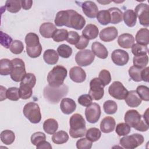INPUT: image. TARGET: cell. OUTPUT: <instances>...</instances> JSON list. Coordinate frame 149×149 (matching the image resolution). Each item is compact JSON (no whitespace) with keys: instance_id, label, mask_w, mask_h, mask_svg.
<instances>
[{"instance_id":"obj_1","label":"cell","mask_w":149,"mask_h":149,"mask_svg":"<svg viewBox=\"0 0 149 149\" xmlns=\"http://www.w3.org/2000/svg\"><path fill=\"white\" fill-rule=\"evenodd\" d=\"M70 136L74 139L81 137L86 134V122L81 115L73 114L70 118Z\"/></svg>"},{"instance_id":"obj_2","label":"cell","mask_w":149,"mask_h":149,"mask_svg":"<svg viewBox=\"0 0 149 149\" xmlns=\"http://www.w3.org/2000/svg\"><path fill=\"white\" fill-rule=\"evenodd\" d=\"M125 123L130 127L140 132H146L148 129V123L141 120V115L135 109L128 110L125 115Z\"/></svg>"},{"instance_id":"obj_3","label":"cell","mask_w":149,"mask_h":149,"mask_svg":"<svg viewBox=\"0 0 149 149\" xmlns=\"http://www.w3.org/2000/svg\"><path fill=\"white\" fill-rule=\"evenodd\" d=\"M66 69L61 65H56L48 73L47 81L49 86L57 87L63 84L64 80L67 76Z\"/></svg>"},{"instance_id":"obj_4","label":"cell","mask_w":149,"mask_h":149,"mask_svg":"<svg viewBox=\"0 0 149 149\" xmlns=\"http://www.w3.org/2000/svg\"><path fill=\"white\" fill-rule=\"evenodd\" d=\"M25 42L27 54L30 57L36 58L41 55L42 47L37 34L34 33H28L25 37Z\"/></svg>"},{"instance_id":"obj_5","label":"cell","mask_w":149,"mask_h":149,"mask_svg":"<svg viewBox=\"0 0 149 149\" xmlns=\"http://www.w3.org/2000/svg\"><path fill=\"white\" fill-rule=\"evenodd\" d=\"M68 87L65 84L57 87L47 86L44 90V96L46 100L52 103H58L60 99L66 95Z\"/></svg>"},{"instance_id":"obj_6","label":"cell","mask_w":149,"mask_h":149,"mask_svg":"<svg viewBox=\"0 0 149 149\" xmlns=\"http://www.w3.org/2000/svg\"><path fill=\"white\" fill-rule=\"evenodd\" d=\"M24 116L33 123H38L41 121V114L39 105L33 102L26 104L23 109Z\"/></svg>"},{"instance_id":"obj_7","label":"cell","mask_w":149,"mask_h":149,"mask_svg":"<svg viewBox=\"0 0 149 149\" xmlns=\"http://www.w3.org/2000/svg\"><path fill=\"white\" fill-rule=\"evenodd\" d=\"M11 61L13 64V69L10 73V77L16 82L21 81L26 74L24 62L22 59L17 58Z\"/></svg>"},{"instance_id":"obj_8","label":"cell","mask_w":149,"mask_h":149,"mask_svg":"<svg viewBox=\"0 0 149 149\" xmlns=\"http://www.w3.org/2000/svg\"><path fill=\"white\" fill-rule=\"evenodd\" d=\"M144 137L138 133L125 136L120 139V144L125 148L133 149L141 145L144 142Z\"/></svg>"},{"instance_id":"obj_9","label":"cell","mask_w":149,"mask_h":149,"mask_svg":"<svg viewBox=\"0 0 149 149\" xmlns=\"http://www.w3.org/2000/svg\"><path fill=\"white\" fill-rule=\"evenodd\" d=\"M104 86L98 77L93 79L90 83V90L88 94L93 100H100L104 94Z\"/></svg>"},{"instance_id":"obj_10","label":"cell","mask_w":149,"mask_h":149,"mask_svg":"<svg viewBox=\"0 0 149 149\" xmlns=\"http://www.w3.org/2000/svg\"><path fill=\"white\" fill-rule=\"evenodd\" d=\"M108 93L113 98L119 100H123L126 97L128 94V91L121 82L115 81L109 87Z\"/></svg>"},{"instance_id":"obj_11","label":"cell","mask_w":149,"mask_h":149,"mask_svg":"<svg viewBox=\"0 0 149 149\" xmlns=\"http://www.w3.org/2000/svg\"><path fill=\"white\" fill-rule=\"evenodd\" d=\"M95 59V55L90 49L79 51L75 56V61L79 66H87L91 64Z\"/></svg>"},{"instance_id":"obj_12","label":"cell","mask_w":149,"mask_h":149,"mask_svg":"<svg viewBox=\"0 0 149 149\" xmlns=\"http://www.w3.org/2000/svg\"><path fill=\"white\" fill-rule=\"evenodd\" d=\"M69 18L67 27L77 30H81L86 24L84 17L73 10H69Z\"/></svg>"},{"instance_id":"obj_13","label":"cell","mask_w":149,"mask_h":149,"mask_svg":"<svg viewBox=\"0 0 149 149\" xmlns=\"http://www.w3.org/2000/svg\"><path fill=\"white\" fill-rule=\"evenodd\" d=\"M134 12L139 19L140 23L144 27H148L149 6L146 3H140L135 8Z\"/></svg>"},{"instance_id":"obj_14","label":"cell","mask_w":149,"mask_h":149,"mask_svg":"<svg viewBox=\"0 0 149 149\" xmlns=\"http://www.w3.org/2000/svg\"><path fill=\"white\" fill-rule=\"evenodd\" d=\"M101 108L97 103H91L85 109V116L87 120L91 123L98 122L101 116Z\"/></svg>"},{"instance_id":"obj_15","label":"cell","mask_w":149,"mask_h":149,"mask_svg":"<svg viewBox=\"0 0 149 149\" xmlns=\"http://www.w3.org/2000/svg\"><path fill=\"white\" fill-rule=\"evenodd\" d=\"M111 59L115 65L118 66H124L128 62L129 56L126 51L120 49H117L112 52Z\"/></svg>"},{"instance_id":"obj_16","label":"cell","mask_w":149,"mask_h":149,"mask_svg":"<svg viewBox=\"0 0 149 149\" xmlns=\"http://www.w3.org/2000/svg\"><path fill=\"white\" fill-rule=\"evenodd\" d=\"M118 32L116 28L113 26L107 27L102 29L100 33V38L104 42H110L118 37Z\"/></svg>"},{"instance_id":"obj_17","label":"cell","mask_w":149,"mask_h":149,"mask_svg":"<svg viewBox=\"0 0 149 149\" xmlns=\"http://www.w3.org/2000/svg\"><path fill=\"white\" fill-rule=\"evenodd\" d=\"M81 8L83 13L89 18H95L98 12L97 5L93 1H88L82 3Z\"/></svg>"},{"instance_id":"obj_18","label":"cell","mask_w":149,"mask_h":149,"mask_svg":"<svg viewBox=\"0 0 149 149\" xmlns=\"http://www.w3.org/2000/svg\"><path fill=\"white\" fill-rule=\"evenodd\" d=\"M69 76L70 79L76 83H82L86 78L85 71L79 66H74L70 69Z\"/></svg>"},{"instance_id":"obj_19","label":"cell","mask_w":149,"mask_h":149,"mask_svg":"<svg viewBox=\"0 0 149 149\" xmlns=\"http://www.w3.org/2000/svg\"><path fill=\"white\" fill-rule=\"evenodd\" d=\"M60 108L63 113L69 115L75 111L76 104L73 100L69 98H64L61 101Z\"/></svg>"},{"instance_id":"obj_20","label":"cell","mask_w":149,"mask_h":149,"mask_svg":"<svg viewBox=\"0 0 149 149\" xmlns=\"http://www.w3.org/2000/svg\"><path fill=\"white\" fill-rule=\"evenodd\" d=\"M56 30V26L51 22L42 23L40 27V33L44 38H52L55 31Z\"/></svg>"},{"instance_id":"obj_21","label":"cell","mask_w":149,"mask_h":149,"mask_svg":"<svg viewBox=\"0 0 149 149\" xmlns=\"http://www.w3.org/2000/svg\"><path fill=\"white\" fill-rule=\"evenodd\" d=\"M134 38L133 36L129 33H124L120 35L118 38V43L123 48H130L134 44Z\"/></svg>"},{"instance_id":"obj_22","label":"cell","mask_w":149,"mask_h":149,"mask_svg":"<svg viewBox=\"0 0 149 149\" xmlns=\"http://www.w3.org/2000/svg\"><path fill=\"white\" fill-rule=\"evenodd\" d=\"M91 50L95 55L101 59H105L108 57V51L106 47L101 43L95 41L91 45Z\"/></svg>"},{"instance_id":"obj_23","label":"cell","mask_w":149,"mask_h":149,"mask_svg":"<svg viewBox=\"0 0 149 149\" xmlns=\"http://www.w3.org/2000/svg\"><path fill=\"white\" fill-rule=\"evenodd\" d=\"M116 123L113 118L106 116L102 119L100 123V129L105 133L112 132L115 127Z\"/></svg>"},{"instance_id":"obj_24","label":"cell","mask_w":149,"mask_h":149,"mask_svg":"<svg viewBox=\"0 0 149 149\" xmlns=\"http://www.w3.org/2000/svg\"><path fill=\"white\" fill-rule=\"evenodd\" d=\"M125 100L126 104L132 108L137 107L141 103V99L139 97L135 90L128 91V94Z\"/></svg>"},{"instance_id":"obj_25","label":"cell","mask_w":149,"mask_h":149,"mask_svg":"<svg viewBox=\"0 0 149 149\" xmlns=\"http://www.w3.org/2000/svg\"><path fill=\"white\" fill-rule=\"evenodd\" d=\"M99 30L97 26L93 24H87L82 31V36L89 40H93L97 37Z\"/></svg>"},{"instance_id":"obj_26","label":"cell","mask_w":149,"mask_h":149,"mask_svg":"<svg viewBox=\"0 0 149 149\" xmlns=\"http://www.w3.org/2000/svg\"><path fill=\"white\" fill-rule=\"evenodd\" d=\"M69 10L59 11L56 15L54 22L56 26L62 27L65 26L67 27L69 22Z\"/></svg>"},{"instance_id":"obj_27","label":"cell","mask_w":149,"mask_h":149,"mask_svg":"<svg viewBox=\"0 0 149 149\" xmlns=\"http://www.w3.org/2000/svg\"><path fill=\"white\" fill-rule=\"evenodd\" d=\"M136 41L137 44L147 46L149 43V30L146 28L140 29L136 33Z\"/></svg>"},{"instance_id":"obj_28","label":"cell","mask_w":149,"mask_h":149,"mask_svg":"<svg viewBox=\"0 0 149 149\" xmlns=\"http://www.w3.org/2000/svg\"><path fill=\"white\" fill-rule=\"evenodd\" d=\"M43 58L45 63L48 65H55L58 62L59 55L54 49H49L45 50L43 54Z\"/></svg>"},{"instance_id":"obj_29","label":"cell","mask_w":149,"mask_h":149,"mask_svg":"<svg viewBox=\"0 0 149 149\" xmlns=\"http://www.w3.org/2000/svg\"><path fill=\"white\" fill-rule=\"evenodd\" d=\"M123 19L125 23L129 27L134 26L137 22V17L134 10L127 9L123 13Z\"/></svg>"},{"instance_id":"obj_30","label":"cell","mask_w":149,"mask_h":149,"mask_svg":"<svg viewBox=\"0 0 149 149\" xmlns=\"http://www.w3.org/2000/svg\"><path fill=\"white\" fill-rule=\"evenodd\" d=\"M58 128L57 121L53 118H49L45 120L43 123V129L45 133L49 134H53Z\"/></svg>"},{"instance_id":"obj_31","label":"cell","mask_w":149,"mask_h":149,"mask_svg":"<svg viewBox=\"0 0 149 149\" xmlns=\"http://www.w3.org/2000/svg\"><path fill=\"white\" fill-rule=\"evenodd\" d=\"M33 88L30 85L21 81L19 88L20 98L26 100L30 98L33 94Z\"/></svg>"},{"instance_id":"obj_32","label":"cell","mask_w":149,"mask_h":149,"mask_svg":"<svg viewBox=\"0 0 149 149\" xmlns=\"http://www.w3.org/2000/svg\"><path fill=\"white\" fill-rule=\"evenodd\" d=\"M111 16V23L112 24H118L123 20V13L118 8L113 7L108 10Z\"/></svg>"},{"instance_id":"obj_33","label":"cell","mask_w":149,"mask_h":149,"mask_svg":"<svg viewBox=\"0 0 149 149\" xmlns=\"http://www.w3.org/2000/svg\"><path fill=\"white\" fill-rule=\"evenodd\" d=\"M13 69L12 61L8 59H2L0 61V74L2 76L10 74Z\"/></svg>"},{"instance_id":"obj_34","label":"cell","mask_w":149,"mask_h":149,"mask_svg":"<svg viewBox=\"0 0 149 149\" xmlns=\"http://www.w3.org/2000/svg\"><path fill=\"white\" fill-rule=\"evenodd\" d=\"M69 140V135L68 133L63 131L60 130L55 132L52 136V141L56 144H62L65 143Z\"/></svg>"},{"instance_id":"obj_35","label":"cell","mask_w":149,"mask_h":149,"mask_svg":"<svg viewBox=\"0 0 149 149\" xmlns=\"http://www.w3.org/2000/svg\"><path fill=\"white\" fill-rule=\"evenodd\" d=\"M2 142L6 145H10L13 143L15 139V135L13 132L10 130H3L0 134Z\"/></svg>"},{"instance_id":"obj_36","label":"cell","mask_w":149,"mask_h":149,"mask_svg":"<svg viewBox=\"0 0 149 149\" xmlns=\"http://www.w3.org/2000/svg\"><path fill=\"white\" fill-rule=\"evenodd\" d=\"M21 7V1L19 0H8L5 2V8L10 13L18 12Z\"/></svg>"},{"instance_id":"obj_37","label":"cell","mask_w":149,"mask_h":149,"mask_svg":"<svg viewBox=\"0 0 149 149\" xmlns=\"http://www.w3.org/2000/svg\"><path fill=\"white\" fill-rule=\"evenodd\" d=\"M101 136V131L96 127L88 129L86 133V138L92 142H95L100 139Z\"/></svg>"},{"instance_id":"obj_38","label":"cell","mask_w":149,"mask_h":149,"mask_svg":"<svg viewBox=\"0 0 149 149\" xmlns=\"http://www.w3.org/2000/svg\"><path fill=\"white\" fill-rule=\"evenodd\" d=\"M96 17L98 22L101 24L107 25L111 23L110 14L107 10H102L99 11Z\"/></svg>"},{"instance_id":"obj_39","label":"cell","mask_w":149,"mask_h":149,"mask_svg":"<svg viewBox=\"0 0 149 149\" xmlns=\"http://www.w3.org/2000/svg\"><path fill=\"white\" fill-rule=\"evenodd\" d=\"M133 62L134 66L140 69H144L148 64V57L147 55L143 56H134L133 57Z\"/></svg>"},{"instance_id":"obj_40","label":"cell","mask_w":149,"mask_h":149,"mask_svg":"<svg viewBox=\"0 0 149 149\" xmlns=\"http://www.w3.org/2000/svg\"><path fill=\"white\" fill-rule=\"evenodd\" d=\"M132 48V52L134 56H143L148 53V47L147 45H143L139 44H134Z\"/></svg>"},{"instance_id":"obj_41","label":"cell","mask_w":149,"mask_h":149,"mask_svg":"<svg viewBox=\"0 0 149 149\" xmlns=\"http://www.w3.org/2000/svg\"><path fill=\"white\" fill-rule=\"evenodd\" d=\"M103 108L104 112L107 114L112 115L116 112L118 106L115 101L112 100H107L104 103Z\"/></svg>"},{"instance_id":"obj_42","label":"cell","mask_w":149,"mask_h":149,"mask_svg":"<svg viewBox=\"0 0 149 149\" xmlns=\"http://www.w3.org/2000/svg\"><path fill=\"white\" fill-rule=\"evenodd\" d=\"M58 55L63 58H68L72 54V48L66 44H61L57 48Z\"/></svg>"},{"instance_id":"obj_43","label":"cell","mask_w":149,"mask_h":149,"mask_svg":"<svg viewBox=\"0 0 149 149\" xmlns=\"http://www.w3.org/2000/svg\"><path fill=\"white\" fill-rule=\"evenodd\" d=\"M68 36V31L67 30L64 29H56L55 31L52 38L53 40L55 42H59L65 40H66Z\"/></svg>"},{"instance_id":"obj_44","label":"cell","mask_w":149,"mask_h":149,"mask_svg":"<svg viewBox=\"0 0 149 149\" xmlns=\"http://www.w3.org/2000/svg\"><path fill=\"white\" fill-rule=\"evenodd\" d=\"M143 69L139 68L135 66H131L129 69V74L130 78L134 81H141V72Z\"/></svg>"},{"instance_id":"obj_45","label":"cell","mask_w":149,"mask_h":149,"mask_svg":"<svg viewBox=\"0 0 149 149\" xmlns=\"http://www.w3.org/2000/svg\"><path fill=\"white\" fill-rule=\"evenodd\" d=\"M130 127H131L126 123H120L116 125L115 132L119 136H126L130 132Z\"/></svg>"},{"instance_id":"obj_46","label":"cell","mask_w":149,"mask_h":149,"mask_svg":"<svg viewBox=\"0 0 149 149\" xmlns=\"http://www.w3.org/2000/svg\"><path fill=\"white\" fill-rule=\"evenodd\" d=\"M136 91L141 100L145 101H149V89L148 87L143 85L139 86L137 87Z\"/></svg>"},{"instance_id":"obj_47","label":"cell","mask_w":149,"mask_h":149,"mask_svg":"<svg viewBox=\"0 0 149 149\" xmlns=\"http://www.w3.org/2000/svg\"><path fill=\"white\" fill-rule=\"evenodd\" d=\"M24 49L23 42L17 40H13L10 47V51L14 54H20Z\"/></svg>"},{"instance_id":"obj_48","label":"cell","mask_w":149,"mask_h":149,"mask_svg":"<svg viewBox=\"0 0 149 149\" xmlns=\"http://www.w3.org/2000/svg\"><path fill=\"white\" fill-rule=\"evenodd\" d=\"M19 88L16 87H10L6 91V98L11 101H17L20 98Z\"/></svg>"},{"instance_id":"obj_49","label":"cell","mask_w":149,"mask_h":149,"mask_svg":"<svg viewBox=\"0 0 149 149\" xmlns=\"http://www.w3.org/2000/svg\"><path fill=\"white\" fill-rule=\"evenodd\" d=\"M46 140L45 134L41 132L33 133L31 136V142L34 146H37L41 141Z\"/></svg>"},{"instance_id":"obj_50","label":"cell","mask_w":149,"mask_h":149,"mask_svg":"<svg viewBox=\"0 0 149 149\" xmlns=\"http://www.w3.org/2000/svg\"><path fill=\"white\" fill-rule=\"evenodd\" d=\"M98 78L104 86L109 84L111 81V76L110 72L106 69H103L100 72Z\"/></svg>"},{"instance_id":"obj_51","label":"cell","mask_w":149,"mask_h":149,"mask_svg":"<svg viewBox=\"0 0 149 149\" xmlns=\"http://www.w3.org/2000/svg\"><path fill=\"white\" fill-rule=\"evenodd\" d=\"M1 44L6 48H10L11 44L12 42V38L7 34L1 31Z\"/></svg>"},{"instance_id":"obj_52","label":"cell","mask_w":149,"mask_h":149,"mask_svg":"<svg viewBox=\"0 0 149 149\" xmlns=\"http://www.w3.org/2000/svg\"><path fill=\"white\" fill-rule=\"evenodd\" d=\"M92 141L87 138H82L76 142V147L78 149H90L92 147Z\"/></svg>"},{"instance_id":"obj_53","label":"cell","mask_w":149,"mask_h":149,"mask_svg":"<svg viewBox=\"0 0 149 149\" xmlns=\"http://www.w3.org/2000/svg\"><path fill=\"white\" fill-rule=\"evenodd\" d=\"M80 38V36H79V34L77 32L70 31L69 32H68V36L66 39V41L70 44L75 45L79 41Z\"/></svg>"},{"instance_id":"obj_54","label":"cell","mask_w":149,"mask_h":149,"mask_svg":"<svg viewBox=\"0 0 149 149\" xmlns=\"http://www.w3.org/2000/svg\"><path fill=\"white\" fill-rule=\"evenodd\" d=\"M93 101V99L89 94H83L78 98V102L83 107H88Z\"/></svg>"},{"instance_id":"obj_55","label":"cell","mask_w":149,"mask_h":149,"mask_svg":"<svg viewBox=\"0 0 149 149\" xmlns=\"http://www.w3.org/2000/svg\"><path fill=\"white\" fill-rule=\"evenodd\" d=\"M22 82L27 83L29 85H30L32 87H34L36 83V77L35 75L31 73H26L23 80L21 81Z\"/></svg>"},{"instance_id":"obj_56","label":"cell","mask_w":149,"mask_h":149,"mask_svg":"<svg viewBox=\"0 0 149 149\" xmlns=\"http://www.w3.org/2000/svg\"><path fill=\"white\" fill-rule=\"evenodd\" d=\"M89 43V40L83 36H80V38L75 47L78 49H83L86 48Z\"/></svg>"},{"instance_id":"obj_57","label":"cell","mask_w":149,"mask_h":149,"mask_svg":"<svg viewBox=\"0 0 149 149\" xmlns=\"http://www.w3.org/2000/svg\"><path fill=\"white\" fill-rule=\"evenodd\" d=\"M148 70H149L148 67L144 68V69H142L141 72V80L146 82H148Z\"/></svg>"},{"instance_id":"obj_58","label":"cell","mask_w":149,"mask_h":149,"mask_svg":"<svg viewBox=\"0 0 149 149\" xmlns=\"http://www.w3.org/2000/svg\"><path fill=\"white\" fill-rule=\"evenodd\" d=\"M36 148L37 149H42V148L51 149L52 146L49 144V143H48V141H46L45 140H44L41 141L40 143H39L37 146H36Z\"/></svg>"},{"instance_id":"obj_59","label":"cell","mask_w":149,"mask_h":149,"mask_svg":"<svg viewBox=\"0 0 149 149\" xmlns=\"http://www.w3.org/2000/svg\"><path fill=\"white\" fill-rule=\"evenodd\" d=\"M22 7L24 10H29L31 8L33 5V1L28 0V1H21Z\"/></svg>"},{"instance_id":"obj_60","label":"cell","mask_w":149,"mask_h":149,"mask_svg":"<svg viewBox=\"0 0 149 149\" xmlns=\"http://www.w3.org/2000/svg\"><path fill=\"white\" fill-rule=\"evenodd\" d=\"M6 91L5 87H3L2 86H1V101H3L6 98Z\"/></svg>"},{"instance_id":"obj_61","label":"cell","mask_w":149,"mask_h":149,"mask_svg":"<svg viewBox=\"0 0 149 149\" xmlns=\"http://www.w3.org/2000/svg\"><path fill=\"white\" fill-rule=\"evenodd\" d=\"M148 109H147L146 111V112L144 113L143 115V119L147 123H148Z\"/></svg>"},{"instance_id":"obj_62","label":"cell","mask_w":149,"mask_h":149,"mask_svg":"<svg viewBox=\"0 0 149 149\" xmlns=\"http://www.w3.org/2000/svg\"><path fill=\"white\" fill-rule=\"evenodd\" d=\"M98 2H100V3H110L111 2V1H109V2H107V1H102V2H100V1H98Z\"/></svg>"}]
</instances>
